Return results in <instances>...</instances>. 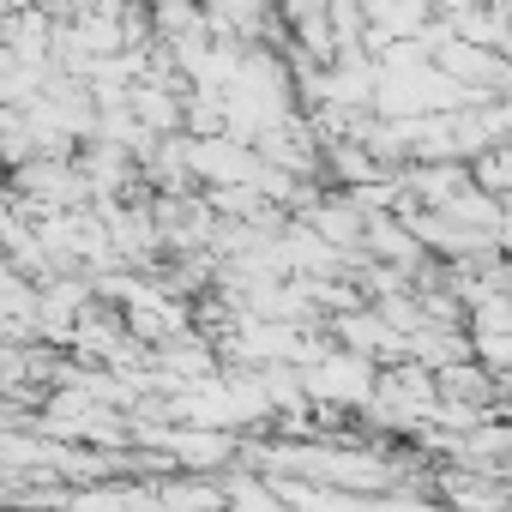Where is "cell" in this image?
<instances>
[{
  "label": "cell",
  "instance_id": "obj_1",
  "mask_svg": "<svg viewBox=\"0 0 512 512\" xmlns=\"http://www.w3.org/2000/svg\"><path fill=\"white\" fill-rule=\"evenodd\" d=\"M37 0H0V13H31Z\"/></svg>",
  "mask_w": 512,
  "mask_h": 512
}]
</instances>
